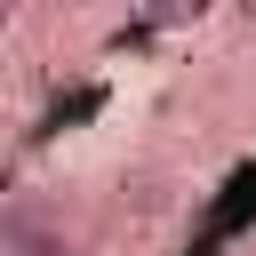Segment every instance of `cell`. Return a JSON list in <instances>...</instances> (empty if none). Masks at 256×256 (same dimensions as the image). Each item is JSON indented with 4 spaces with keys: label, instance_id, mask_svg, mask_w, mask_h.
Masks as SVG:
<instances>
[{
    "label": "cell",
    "instance_id": "cell-1",
    "mask_svg": "<svg viewBox=\"0 0 256 256\" xmlns=\"http://www.w3.org/2000/svg\"><path fill=\"white\" fill-rule=\"evenodd\" d=\"M0 256H80L64 240V224H48L32 200H8L0 208Z\"/></svg>",
    "mask_w": 256,
    "mask_h": 256
}]
</instances>
